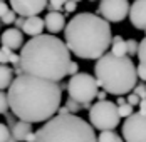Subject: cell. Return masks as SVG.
Segmentation results:
<instances>
[{
  "label": "cell",
  "mask_w": 146,
  "mask_h": 142,
  "mask_svg": "<svg viewBox=\"0 0 146 142\" xmlns=\"http://www.w3.org/2000/svg\"><path fill=\"white\" fill-rule=\"evenodd\" d=\"M7 95L10 112L17 119L39 124L57 115L62 102V89L57 82L22 74L14 79Z\"/></svg>",
  "instance_id": "cell-1"
},
{
  "label": "cell",
  "mask_w": 146,
  "mask_h": 142,
  "mask_svg": "<svg viewBox=\"0 0 146 142\" xmlns=\"http://www.w3.org/2000/svg\"><path fill=\"white\" fill-rule=\"evenodd\" d=\"M71 50L59 37L37 35L20 49V67L29 74L50 82H62L71 65Z\"/></svg>",
  "instance_id": "cell-2"
},
{
  "label": "cell",
  "mask_w": 146,
  "mask_h": 142,
  "mask_svg": "<svg viewBox=\"0 0 146 142\" xmlns=\"http://www.w3.org/2000/svg\"><path fill=\"white\" fill-rule=\"evenodd\" d=\"M64 37V42L71 54L84 60H98L108 54L113 40V32L109 22L104 20L101 15L82 12L74 15L67 22Z\"/></svg>",
  "instance_id": "cell-3"
},
{
  "label": "cell",
  "mask_w": 146,
  "mask_h": 142,
  "mask_svg": "<svg viewBox=\"0 0 146 142\" xmlns=\"http://www.w3.org/2000/svg\"><path fill=\"white\" fill-rule=\"evenodd\" d=\"M94 77L102 90L113 95L129 94L138 84V72L131 57L104 54L94 64Z\"/></svg>",
  "instance_id": "cell-4"
},
{
  "label": "cell",
  "mask_w": 146,
  "mask_h": 142,
  "mask_svg": "<svg viewBox=\"0 0 146 142\" xmlns=\"http://www.w3.org/2000/svg\"><path fill=\"white\" fill-rule=\"evenodd\" d=\"M35 142H98L94 127L76 114L54 115L35 130Z\"/></svg>",
  "instance_id": "cell-5"
},
{
  "label": "cell",
  "mask_w": 146,
  "mask_h": 142,
  "mask_svg": "<svg viewBox=\"0 0 146 142\" xmlns=\"http://www.w3.org/2000/svg\"><path fill=\"white\" fill-rule=\"evenodd\" d=\"M67 95L82 105V109H91V102L99 92V84L94 75L88 72H79L72 75L67 82Z\"/></svg>",
  "instance_id": "cell-6"
},
{
  "label": "cell",
  "mask_w": 146,
  "mask_h": 142,
  "mask_svg": "<svg viewBox=\"0 0 146 142\" xmlns=\"http://www.w3.org/2000/svg\"><path fill=\"white\" fill-rule=\"evenodd\" d=\"M119 112L116 102L111 100H98L89 109V124L94 129L101 130H114L119 126Z\"/></svg>",
  "instance_id": "cell-7"
},
{
  "label": "cell",
  "mask_w": 146,
  "mask_h": 142,
  "mask_svg": "<svg viewBox=\"0 0 146 142\" xmlns=\"http://www.w3.org/2000/svg\"><path fill=\"white\" fill-rule=\"evenodd\" d=\"M129 2L128 0H101L96 14L101 15L109 24H119L129 15Z\"/></svg>",
  "instance_id": "cell-8"
},
{
  "label": "cell",
  "mask_w": 146,
  "mask_h": 142,
  "mask_svg": "<svg viewBox=\"0 0 146 142\" xmlns=\"http://www.w3.org/2000/svg\"><path fill=\"white\" fill-rule=\"evenodd\" d=\"M121 134L126 142H146V114L129 115L121 127Z\"/></svg>",
  "instance_id": "cell-9"
},
{
  "label": "cell",
  "mask_w": 146,
  "mask_h": 142,
  "mask_svg": "<svg viewBox=\"0 0 146 142\" xmlns=\"http://www.w3.org/2000/svg\"><path fill=\"white\" fill-rule=\"evenodd\" d=\"M49 0H10V9L20 17H34L47 9Z\"/></svg>",
  "instance_id": "cell-10"
},
{
  "label": "cell",
  "mask_w": 146,
  "mask_h": 142,
  "mask_svg": "<svg viewBox=\"0 0 146 142\" xmlns=\"http://www.w3.org/2000/svg\"><path fill=\"white\" fill-rule=\"evenodd\" d=\"M129 22L138 30H146V0H134L129 9Z\"/></svg>",
  "instance_id": "cell-11"
},
{
  "label": "cell",
  "mask_w": 146,
  "mask_h": 142,
  "mask_svg": "<svg viewBox=\"0 0 146 142\" xmlns=\"http://www.w3.org/2000/svg\"><path fill=\"white\" fill-rule=\"evenodd\" d=\"M0 42L3 47L10 49V50H19L24 47V32L19 28H7L2 35H0Z\"/></svg>",
  "instance_id": "cell-12"
},
{
  "label": "cell",
  "mask_w": 146,
  "mask_h": 142,
  "mask_svg": "<svg viewBox=\"0 0 146 142\" xmlns=\"http://www.w3.org/2000/svg\"><path fill=\"white\" fill-rule=\"evenodd\" d=\"M44 22H45L47 32L52 34V35H56L59 32L66 30V25H67L66 17H64V14H60V12H47Z\"/></svg>",
  "instance_id": "cell-13"
},
{
  "label": "cell",
  "mask_w": 146,
  "mask_h": 142,
  "mask_svg": "<svg viewBox=\"0 0 146 142\" xmlns=\"http://www.w3.org/2000/svg\"><path fill=\"white\" fill-rule=\"evenodd\" d=\"M44 28H45L44 18H40L39 15H34V17H27L25 18L22 32H24V35H30V39H32V37H37V35H42Z\"/></svg>",
  "instance_id": "cell-14"
},
{
  "label": "cell",
  "mask_w": 146,
  "mask_h": 142,
  "mask_svg": "<svg viewBox=\"0 0 146 142\" xmlns=\"http://www.w3.org/2000/svg\"><path fill=\"white\" fill-rule=\"evenodd\" d=\"M30 132H32V124L25 122V120H20V119H17V122L10 127V134L17 142H25Z\"/></svg>",
  "instance_id": "cell-15"
},
{
  "label": "cell",
  "mask_w": 146,
  "mask_h": 142,
  "mask_svg": "<svg viewBox=\"0 0 146 142\" xmlns=\"http://www.w3.org/2000/svg\"><path fill=\"white\" fill-rule=\"evenodd\" d=\"M14 69L12 67H9L7 64H0V90H3V89H9L12 82H14Z\"/></svg>",
  "instance_id": "cell-16"
},
{
  "label": "cell",
  "mask_w": 146,
  "mask_h": 142,
  "mask_svg": "<svg viewBox=\"0 0 146 142\" xmlns=\"http://www.w3.org/2000/svg\"><path fill=\"white\" fill-rule=\"evenodd\" d=\"M98 142H124V141L114 130H101L99 135H98Z\"/></svg>",
  "instance_id": "cell-17"
},
{
  "label": "cell",
  "mask_w": 146,
  "mask_h": 142,
  "mask_svg": "<svg viewBox=\"0 0 146 142\" xmlns=\"http://www.w3.org/2000/svg\"><path fill=\"white\" fill-rule=\"evenodd\" d=\"M111 54L114 57H126V54H128V42L126 40H119V42L111 43Z\"/></svg>",
  "instance_id": "cell-18"
},
{
  "label": "cell",
  "mask_w": 146,
  "mask_h": 142,
  "mask_svg": "<svg viewBox=\"0 0 146 142\" xmlns=\"http://www.w3.org/2000/svg\"><path fill=\"white\" fill-rule=\"evenodd\" d=\"M66 3H67V0H49L47 10H49V12H60Z\"/></svg>",
  "instance_id": "cell-19"
},
{
  "label": "cell",
  "mask_w": 146,
  "mask_h": 142,
  "mask_svg": "<svg viewBox=\"0 0 146 142\" xmlns=\"http://www.w3.org/2000/svg\"><path fill=\"white\" fill-rule=\"evenodd\" d=\"M64 105L69 109V112H71V114H77V112H81V110H82V105H81L79 102H76V100L69 99V97H67V100L64 102Z\"/></svg>",
  "instance_id": "cell-20"
},
{
  "label": "cell",
  "mask_w": 146,
  "mask_h": 142,
  "mask_svg": "<svg viewBox=\"0 0 146 142\" xmlns=\"http://www.w3.org/2000/svg\"><path fill=\"white\" fill-rule=\"evenodd\" d=\"M117 112H119V117L128 119L129 115L134 114V110H133V105H129V104L126 102V104H123V105H117Z\"/></svg>",
  "instance_id": "cell-21"
},
{
  "label": "cell",
  "mask_w": 146,
  "mask_h": 142,
  "mask_svg": "<svg viewBox=\"0 0 146 142\" xmlns=\"http://www.w3.org/2000/svg\"><path fill=\"white\" fill-rule=\"evenodd\" d=\"M9 109H10V105H9V95H7V92L0 90V114H7Z\"/></svg>",
  "instance_id": "cell-22"
},
{
  "label": "cell",
  "mask_w": 146,
  "mask_h": 142,
  "mask_svg": "<svg viewBox=\"0 0 146 142\" xmlns=\"http://www.w3.org/2000/svg\"><path fill=\"white\" fill-rule=\"evenodd\" d=\"M10 127L7 126V124H2L0 122V142H7L10 139Z\"/></svg>",
  "instance_id": "cell-23"
},
{
  "label": "cell",
  "mask_w": 146,
  "mask_h": 142,
  "mask_svg": "<svg viewBox=\"0 0 146 142\" xmlns=\"http://www.w3.org/2000/svg\"><path fill=\"white\" fill-rule=\"evenodd\" d=\"M15 18H17V14H15L14 10L10 9L7 14H5L3 17H2V18H0V22H2V24H5V25H12V24L15 22Z\"/></svg>",
  "instance_id": "cell-24"
},
{
  "label": "cell",
  "mask_w": 146,
  "mask_h": 142,
  "mask_svg": "<svg viewBox=\"0 0 146 142\" xmlns=\"http://www.w3.org/2000/svg\"><path fill=\"white\" fill-rule=\"evenodd\" d=\"M126 42H128V54H129V55H138L139 42L134 40V39H129V40H126Z\"/></svg>",
  "instance_id": "cell-25"
},
{
  "label": "cell",
  "mask_w": 146,
  "mask_h": 142,
  "mask_svg": "<svg viewBox=\"0 0 146 142\" xmlns=\"http://www.w3.org/2000/svg\"><path fill=\"white\" fill-rule=\"evenodd\" d=\"M138 57H139V64L146 65V37L139 42V50H138Z\"/></svg>",
  "instance_id": "cell-26"
},
{
  "label": "cell",
  "mask_w": 146,
  "mask_h": 142,
  "mask_svg": "<svg viewBox=\"0 0 146 142\" xmlns=\"http://www.w3.org/2000/svg\"><path fill=\"white\" fill-rule=\"evenodd\" d=\"M14 50L7 49V47H0V64H9V57Z\"/></svg>",
  "instance_id": "cell-27"
},
{
  "label": "cell",
  "mask_w": 146,
  "mask_h": 142,
  "mask_svg": "<svg viewBox=\"0 0 146 142\" xmlns=\"http://www.w3.org/2000/svg\"><path fill=\"white\" fill-rule=\"evenodd\" d=\"M133 92H134L139 99H146V85L145 84H136V87L133 89Z\"/></svg>",
  "instance_id": "cell-28"
},
{
  "label": "cell",
  "mask_w": 146,
  "mask_h": 142,
  "mask_svg": "<svg viewBox=\"0 0 146 142\" xmlns=\"http://www.w3.org/2000/svg\"><path fill=\"white\" fill-rule=\"evenodd\" d=\"M126 102H128L129 105H133V107H136V105H139L141 99H139L134 92H129V94H128V97H126Z\"/></svg>",
  "instance_id": "cell-29"
},
{
  "label": "cell",
  "mask_w": 146,
  "mask_h": 142,
  "mask_svg": "<svg viewBox=\"0 0 146 142\" xmlns=\"http://www.w3.org/2000/svg\"><path fill=\"white\" fill-rule=\"evenodd\" d=\"M136 72H138V79L146 82V65L145 64H139V65L136 67Z\"/></svg>",
  "instance_id": "cell-30"
},
{
  "label": "cell",
  "mask_w": 146,
  "mask_h": 142,
  "mask_svg": "<svg viewBox=\"0 0 146 142\" xmlns=\"http://www.w3.org/2000/svg\"><path fill=\"white\" fill-rule=\"evenodd\" d=\"M76 9H77V2H74V0H67V3L64 5V10H66L67 14L76 12Z\"/></svg>",
  "instance_id": "cell-31"
},
{
  "label": "cell",
  "mask_w": 146,
  "mask_h": 142,
  "mask_svg": "<svg viewBox=\"0 0 146 142\" xmlns=\"http://www.w3.org/2000/svg\"><path fill=\"white\" fill-rule=\"evenodd\" d=\"M76 74H79V64L77 62H71V65H69V70H67V75H76Z\"/></svg>",
  "instance_id": "cell-32"
},
{
  "label": "cell",
  "mask_w": 146,
  "mask_h": 142,
  "mask_svg": "<svg viewBox=\"0 0 146 142\" xmlns=\"http://www.w3.org/2000/svg\"><path fill=\"white\" fill-rule=\"evenodd\" d=\"M5 117H7V126H9V127H12L15 122H17V120H15V115L12 112H7L5 114Z\"/></svg>",
  "instance_id": "cell-33"
},
{
  "label": "cell",
  "mask_w": 146,
  "mask_h": 142,
  "mask_svg": "<svg viewBox=\"0 0 146 142\" xmlns=\"http://www.w3.org/2000/svg\"><path fill=\"white\" fill-rule=\"evenodd\" d=\"M24 22H25V17H20V15H19V18H15V22H14L15 28L22 30V27H24Z\"/></svg>",
  "instance_id": "cell-34"
},
{
  "label": "cell",
  "mask_w": 146,
  "mask_h": 142,
  "mask_svg": "<svg viewBox=\"0 0 146 142\" xmlns=\"http://www.w3.org/2000/svg\"><path fill=\"white\" fill-rule=\"evenodd\" d=\"M9 10H10V9H9V5H7L5 2H0V18H2L3 15L7 14Z\"/></svg>",
  "instance_id": "cell-35"
},
{
  "label": "cell",
  "mask_w": 146,
  "mask_h": 142,
  "mask_svg": "<svg viewBox=\"0 0 146 142\" xmlns=\"http://www.w3.org/2000/svg\"><path fill=\"white\" fill-rule=\"evenodd\" d=\"M69 109H67V107H66V105H60V107H59V110H57V115H69Z\"/></svg>",
  "instance_id": "cell-36"
},
{
  "label": "cell",
  "mask_w": 146,
  "mask_h": 142,
  "mask_svg": "<svg viewBox=\"0 0 146 142\" xmlns=\"http://www.w3.org/2000/svg\"><path fill=\"white\" fill-rule=\"evenodd\" d=\"M106 95H108V92H106V90H99V92H98V95H96V99H98V100H108V99H106Z\"/></svg>",
  "instance_id": "cell-37"
},
{
  "label": "cell",
  "mask_w": 146,
  "mask_h": 142,
  "mask_svg": "<svg viewBox=\"0 0 146 142\" xmlns=\"http://www.w3.org/2000/svg\"><path fill=\"white\" fill-rule=\"evenodd\" d=\"M139 112L146 114V99H141V102H139Z\"/></svg>",
  "instance_id": "cell-38"
},
{
  "label": "cell",
  "mask_w": 146,
  "mask_h": 142,
  "mask_svg": "<svg viewBox=\"0 0 146 142\" xmlns=\"http://www.w3.org/2000/svg\"><path fill=\"white\" fill-rule=\"evenodd\" d=\"M35 132H30L29 135H27V139H25V142H35Z\"/></svg>",
  "instance_id": "cell-39"
},
{
  "label": "cell",
  "mask_w": 146,
  "mask_h": 142,
  "mask_svg": "<svg viewBox=\"0 0 146 142\" xmlns=\"http://www.w3.org/2000/svg\"><path fill=\"white\" fill-rule=\"evenodd\" d=\"M123 104H126V99H124V97H123V95H117L116 105H123Z\"/></svg>",
  "instance_id": "cell-40"
},
{
  "label": "cell",
  "mask_w": 146,
  "mask_h": 142,
  "mask_svg": "<svg viewBox=\"0 0 146 142\" xmlns=\"http://www.w3.org/2000/svg\"><path fill=\"white\" fill-rule=\"evenodd\" d=\"M119 40H124V39H123V35H113V40H111V43L119 42Z\"/></svg>",
  "instance_id": "cell-41"
},
{
  "label": "cell",
  "mask_w": 146,
  "mask_h": 142,
  "mask_svg": "<svg viewBox=\"0 0 146 142\" xmlns=\"http://www.w3.org/2000/svg\"><path fill=\"white\" fill-rule=\"evenodd\" d=\"M7 142H17V141H15L14 137H12V135H10V139H9V141H7Z\"/></svg>",
  "instance_id": "cell-42"
},
{
  "label": "cell",
  "mask_w": 146,
  "mask_h": 142,
  "mask_svg": "<svg viewBox=\"0 0 146 142\" xmlns=\"http://www.w3.org/2000/svg\"><path fill=\"white\" fill-rule=\"evenodd\" d=\"M74 2H81V0H74Z\"/></svg>",
  "instance_id": "cell-43"
},
{
  "label": "cell",
  "mask_w": 146,
  "mask_h": 142,
  "mask_svg": "<svg viewBox=\"0 0 146 142\" xmlns=\"http://www.w3.org/2000/svg\"><path fill=\"white\" fill-rule=\"evenodd\" d=\"M0 2H5V0H0Z\"/></svg>",
  "instance_id": "cell-44"
},
{
  "label": "cell",
  "mask_w": 146,
  "mask_h": 142,
  "mask_svg": "<svg viewBox=\"0 0 146 142\" xmlns=\"http://www.w3.org/2000/svg\"><path fill=\"white\" fill-rule=\"evenodd\" d=\"M91 2H94V0H91Z\"/></svg>",
  "instance_id": "cell-45"
},
{
  "label": "cell",
  "mask_w": 146,
  "mask_h": 142,
  "mask_svg": "<svg viewBox=\"0 0 146 142\" xmlns=\"http://www.w3.org/2000/svg\"><path fill=\"white\" fill-rule=\"evenodd\" d=\"M145 34H146V30H145Z\"/></svg>",
  "instance_id": "cell-46"
},
{
  "label": "cell",
  "mask_w": 146,
  "mask_h": 142,
  "mask_svg": "<svg viewBox=\"0 0 146 142\" xmlns=\"http://www.w3.org/2000/svg\"><path fill=\"white\" fill-rule=\"evenodd\" d=\"M0 24H2V22H0Z\"/></svg>",
  "instance_id": "cell-47"
}]
</instances>
